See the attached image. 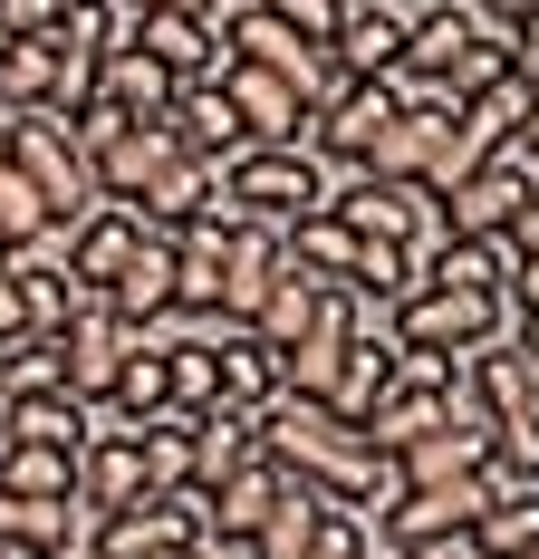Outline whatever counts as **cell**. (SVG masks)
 Instances as JSON below:
<instances>
[{"label":"cell","instance_id":"1","mask_svg":"<svg viewBox=\"0 0 539 559\" xmlns=\"http://www.w3.org/2000/svg\"><path fill=\"white\" fill-rule=\"evenodd\" d=\"M395 347L405 357H472L491 337L511 329V309H501V289H453V280H415L405 299H395Z\"/></svg>","mask_w":539,"mask_h":559},{"label":"cell","instance_id":"2","mask_svg":"<svg viewBox=\"0 0 539 559\" xmlns=\"http://www.w3.org/2000/svg\"><path fill=\"white\" fill-rule=\"evenodd\" d=\"M327 183H337V174H327L309 145H241V155L221 165L231 213H241V223H270V231H289L299 213H327Z\"/></svg>","mask_w":539,"mask_h":559},{"label":"cell","instance_id":"3","mask_svg":"<svg viewBox=\"0 0 539 559\" xmlns=\"http://www.w3.org/2000/svg\"><path fill=\"white\" fill-rule=\"evenodd\" d=\"M10 174L49 203L58 231L97 203V183H87V145H77V135H68V116H49V107H20V116H10Z\"/></svg>","mask_w":539,"mask_h":559},{"label":"cell","instance_id":"4","mask_svg":"<svg viewBox=\"0 0 539 559\" xmlns=\"http://www.w3.org/2000/svg\"><path fill=\"white\" fill-rule=\"evenodd\" d=\"M327 213L357 231V241H405V251H433L443 241V213H433V183H385V174H337L327 183Z\"/></svg>","mask_w":539,"mask_h":559},{"label":"cell","instance_id":"5","mask_svg":"<svg viewBox=\"0 0 539 559\" xmlns=\"http://www.w3.org/2000/svg\"><path fill=\"white\" fill-rule=\"evenodd\" d=\"M221 49H231V58H251V68H270V78H289V87H299V97H309V116H319L327 97H337V87H347V68H337V58H327L319 39H299V29H289V20H270L261 0H251V10H231V20H221Z\"/></svg>","mask_w":539,"mask_h":559},{"label":"cell","instance_id":"6","mask_svg":"<svg viewBox=\"0 0 539 559\" xmlns=\"http://www.w3.org/2000/svg\"><path fill=\"white\" fill-rule=\"evenodd\" d=\"M173 165H183V145H173V126H164V116H125L116 135L87 145V183H97V203H125V213H135Z\"/></svg>","mask_w":539,"mask_h":559},{"label":"cell","instance_id":"7","mask_svg":"<svg viewBox=\"0 0 539 559\" xmlns=\"http://www.w3.org/2000/svg\"><path fill=\"white\" fill-rule=\"evenodd\" d=\"M173 540H203V483H183V492H145V502L107 511L97 531H87V550L97 559H155Z\"/></svg>","mask_w":539,"mask_h":559},{"label":"cell","instance_id":"8","mask_svg":"<svg viewBox=\"0 0 539 559\" xmlns=\"http://www.w3.org/2000/svg\"><path fill=\"white\" fill-rule=\"evenodd\" d=\"M213 87L231 97V116H241V145H309V97H299L289 78H270L251 58H221Z\"/></svg>","mask_w":539,"mask_h":559},{"label":"cell","instance_id":"9","mask_svg":"<svg viewBox=\"0 0 539 559\" xmlns=\"http://www.w3.org/2000/svg\"><path fill=\"white\" fill-rule=\"evenodd\" d=\"M49 337H58V386L77 395V405H107V386H116V357L135 347V329L116 319L107 299H87V309H77V319H58Z\"/></svg>","mask_w":539,"mask_h":559},{"label":"cell","instance_id":"10","mask_svg":"<svg viewBox=\"0 0 539 559\" xmlns=\"http://www.w3.org/2000/svg\"><path fill=\"white\" fill-rule=\"evenodd\" d=\"M289 492V463H270V453H251V463H231L213 492H203V540H213L221 559L251 550V531L270 521V502Z\"/></svg>","mask_w":539,"mask_h":559},{"label":"cell","instance_id":"11","mask_svg":"<svg viewBox=\"0 0 539 559\" xmlns=\"http://www.w3.org/2000/svg\"><path fill=\"white\" fill-rule=\"evenodd\" d=\"M135 241H145V223H135L125 203H87L77 223L58 231V261H68V280H77L87 299H107V280L135 261Z\"/></svg>","mask_w":539,"mask_h":559},{"label":"cell","instance_id":"12","mask_svg":"<svg viewBox=\"0 0 539 559\" xmlns=\"http://www.w3.org/2000/svg\"><path fill=\"white\" fill-rule=\"evenodd\" d=\"M125 39L155 58V68H173V78H213L221 58H231L213 20H183V10H135V20H125Z\"/></svg>","mask_w":539,"mask_h":559},{"label":"cell","instance_id":"13","mask_svg":"<svg viewBox=\"0 0 539 559\" xmlns=\"http://www.w3.org/2000/svg\"><path fill=\"white\" fill-rule=\"evenodd\" d=\"M164 126H173V145L203 155V165H231V155H241V116H231V97H221L213 78H183L173 107H164Z\"/></svg>","mask_w":539,"mask_h":559},{"label":"cell","instance_id":"14","mask_svg":"<svg viewBox=\"0 0 539 559\" xmlns=\"http://www.w3.org/2000/svg\"><path fill=\"white\" fill-rule=\"evenodd\" d=\"M395 367H405V347H395V329H376V337H357V347H347V357H337V377H327V415H337V425H347V435H357V425H367V405H376L385 386H395Z\"/></svg>","mask_w":539,"mask_h":559},{"label":"cell","instance_id":"15","mask_svg":"<svg viewBox=\"0 0 539 559\" xmlns=\"http://www.w3.org/2000/svg\"><path fill=\"white\" fill-rule=\"evenodd\" d=\"M0 261H10V280H20V309H29V329H58V319H77V309H87V289L68 280V261H58V231L20 241V251H0Z\"/></svg>","mask_w":539,"mask_h":559},{"label":"cell","instance_id":"16","mask_svg":"<svg viewBox=\"0 0 539 559\" xmlns=\"http://www.w3.org/2000/svg\"><path fill=\"white\" fill-rule=\"evenodd\" d=\"M327 58H337L347 78H385V68L405 58V0H347V20H337Z\"/></svg>","mask_w":539,"mask_h":559},{"label":"cell","instance_id":"17","mask_svg":"<svg viewBox=\"0 0 539 559\" xmlns=\"http://www.w3.org/2000/svg\"><path fill=\"white\" fill-rule=\"evenodd\" d=\"M491 463V425L482 415H453V425H433L424 444L395 453V483H472Z\"/></svg>","mask_w":539,"mask_h":559},{"label":"cell","instance_id":"18","mask_svg":"<svg viewBox=\"0 0 539 559\" xmlns=\"http://www.w3.org/2000/svg\"><path fill=\"white\" fill-rule=\"evenodd\" d=\"M270 395H279V357H270L251 329H221V337H213V405H231V415H261Z\"/></svg>","mask_w":539,"mask_h":559},{"label":"cell","instance_id":"19","mask_svg":"<svg viewBox=\"0 0 539 559\" xmlns=\"http://www.w3.org/2000/svg\"><path fill=\"white\" fill-rule=\"evenodd\" d=\"M107 309L125 319V329H155L164 309H173V241H164V231H145L135 261L107 280Z\"/></svg>","mask_w":539,"mask_h":559},{"label":"cell","instance_id":"20","mask_svg":"<svg viewBox=\"0 0 539 559\" xmlns=\"http://www.w3.org/2000/svg\"><path fill=\"white\" fill-rule=\"evenodd\" d=\"M173 87H183V78H173V68H155L135 39H116V49L97 58V97H107L116 116H164V107H173Z\"/></svg>","mask_w":539,"mask_h":559},{"label":"cell","instance_id":"21","mask_svg":"<svg viewBox=\"0 0 539 559\" xmlns=\"http://www.w3.org/2000/svg\"><path fill=\"white\" fill-rule=\"evenodd\" d=\"M164 405H173V377H164V347H155L145 329H135V347L116 357V386H107V405H97V415H107V425H145V415H164Z\"/></svg>","mask_w":539,"mask_h":559},{"label":"cell","instance_id":"22","mask_svg":"<svg viewBox=\"0 0 539 559\" xmlns=\"http://www.w3.org/2000/svg\"><path fill=\"white\" fill-rule=\"evenodd\" d=\"M97 435V405H77V395H20L10 415H0V444H58L77 453Z\"/></svg>","mask_w":539,"mask_h":559},{"label":"cell","instance_id":"23","mask_svg":"<svg viewBox=\"0 0 539 559\" xmlns=\"http://www.w3.org/2000/svg\"><path fill=\"white\" fill-rule=\"evenodd\" d=\"M135 435V463H145V492H183L193 483V415L183 405H164L145 425H125Z\"/></svg>","mask_w":539,"mask_h":559},{"label":"cell","instance_id":"24","mask_svg":"<svg viewBox=\"0 0 539 559\" xmlns=\"http://www.w3.org/2000/svg\"><path fill=\"white\" fill-rule=\"evenodd\" d=\"M472 550H482V559H539V483L491 492L482 521H472Z\"/></svg>","mask_w":539,"mask_h":559},{"label":"cell","instance_id":"25","mask_svg":"<svg viewBox=\"0 0 539 559\" xmlns=\"http://www.w3.org/2000/svg\"><path fill=\"white\" fill-rule=\"evenodd\" d=\"M309 319H319V280L299 271V261H279V280H270V289H261V309H251V337H261L270 357H279V347L309 329Z\"/></svg>","mask_w":539,"mask_h":559},{"label":"cell","instance_id":"26","mask_svg":"<svg viewBox=\"0 0 539 559\" xmlns=\"http://www.w3.org/2000/svg\"><path fill=\"white\" fill-rule=\"evenodd\" d=\"M261 453V435H251V415H231V405H213V415H193V483L213 492L231 463H251Z\"/></svg>","mask_w":539,"mask_h":559},{"label":"cell","instance_id":"27","mask_svg":"<svg viewBox=\"0 0 539 559\" xmlns=\"http://www.w3.org/2000/svg\"><path fill=\"white\" fill-rule=\"evenodd\" d=\"M49 39H58L68 58H87V68H97V58L125 39V10H116V0H58V29H49Z\"/></svg>","mask_w":539,"mask_h":559},{"label":"cell","instance_id":"28","mask_svg":"<svg viewBox=\"0 0 539 559\" xmlns=\"http://www.w3.org/2000/svg\"><path fill=\"white\" fill-rule=\"evenodd\" d=\"M501 78H511V39H501V29H472V39L453 49V68H443L453 97H482V87H501Z\"/></svg>","mask_w":539,"mask_h":559},{"label":"cell","instance_id":"29","mask_svg":"<svg viewBox=\"0 0 539 559\" xmlns=\"http://www.w3.org/2000/svg\"><path fill=\"white\" fill-rule=\"evenodd\" d=\"M39 231H58V223H49V203H39V193H29L20 174L0 165V251H20V241H39Z\"/></svg>","mask_w":539,"mask_h":559},{"label":"cell","instance_id":"30","mask_svg":"<svg viewBox=\"0 0 539 559\" xmlns=\"http://www.w3.org/2000/svg\"><path fill=\"white\" fill-rule=\"evenodd\" d=\"M261 10H270V20H289L299 39H319V49L337 39V20H347V0H261Z\"/></svg>","mask_w":539,"mask_h":559},{"label":"cell","instance_id":"31","mask_svg":"<svg viewBox=\"0 0 539 559\" xmlns=\"http://www.w3.org/2000/svg\"><path fill=\"white\" fill-rule=\"evenodd\" d=\"M501 39H511V78H520V87L539 97V0L520 10V20H511V29H501Z\"/></svg>","mask_w":539,"mask_h":559},{"label":"cell","instance_id":"32","mask_svg":"<svg viewBox=\"0 0 539 559\" xmlns=\"http://www.w3.org/2000/svg\"><path fill=\"white\" fill-rule=\"evenodd\" d=\"M58 0H0V39H49Z\"/></svg>","mask_w":539,"mask_h":559},{"label":"cell","instance_id":"33","mask_svg":"<svg viewBox=\"0 0 539 559\" xmlns=\"http://www.w3.org/2000/svg\"><path fill=\"white\" fill-rule=\"evenodd\" d=\"M501 309H539V251H520V271L501 280Z\"/></svg>","mask_w":539,"mask_h":559},{"label":"cell","instance_id":"34","mask_svg":"<svg viewBox=\"0 0 539 559\" xmlns=\"http://www.w3.org/2000/svg\"><path fill=\"white\" fill-rule=\"evenodd\" d=\"M116 10H125V20H135V10H183V20H213L221 0H116Z\"/></svg>","mask_w":539,"mask_h":559},{"label":"cell","instance_id":"35","mask_svg":"<svg viewBox=\"0 0 539 559\" xmlns=\"http://www.w3.org/2000/svg\"><path fill=\"white\" fill-rule=\"evenodd\" d=\"M501 337H511L520 357H539V309H511V329H501Z\"/></svg>","mask_w":539,"mask_h":559},{"label":"cell","instance_id":"36","mask_svg":"<svg viewBox=\"0 0 539 559\" xmlns=\"http://www.w3.org/2000/svg\"><path fill=\"white\" fill-rule=\"evenodd\" d=\"M155 559H221L213 540H173V550H155Z\"/></svg>","mask_w":539,"mask_h":559},{"label":"cell","instance_id":"37","mask_svg":"<svg viewBox=\"0 0 539 559\" xmlns=\"http://www.w3.org/2000/svg\"><path fill=\"white\" fill-rule=\"evenodd\" d=\"M10 116H20V107H10V97H0V165H10Z\"/></svg>","mask_w":539,"mask_h":559},{"label":"cell","instance_id":"38","mask_svg":"<svg viewBox=\"0 0 539 559\" xmlns=\"http://www.w3.org/2000/svg\"><path fill=\"white\" fill-rule=\"evenodd\" d=\"M49 559H97V550H87V540H68V550H49Z\"/></svg>","mask_w":539,"mask_h":559},{"label":"cell","instance_id":"39","mask_svg":"<svg viewBox=\"0 0 539 559\" xmlns=\"http://www.w3.org/2000/svg\"><path fill=\"white\" fill-rule=\"evenodd\" d=\"M520 135H530V145H539V97H530V126H520Z\"/></svg>","mask_w":539,"mask_h":559},{"label":"cell","instance_id":"40","mask_svg":"<svg viewBox=\"0 0 539 559\" xmlns=\"http://www.w3.org/2000/svg\"><path fill=\"white\" fill-rule=\"evenodd\" d=\"M0 415H10V405H0Z\"/></svg>","mask_w":539,"mask_h":559}]
</instances>
